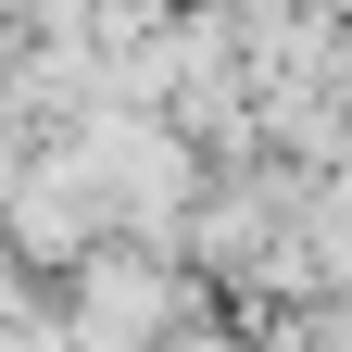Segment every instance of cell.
I'll return each instance as SVG.
<instances>
[{"label":"cell","instance_id":"1","mask_svg":"<svg viewBox=\"0 0 352 352\" xmlns=\"http://www.w3.org/2000/svg\"><path fill=\"white\" fill-rule=\"evenodd\" d=\"M164 277H139V264H101L88 277V302H76V327H63V352H151L164 340Z\"/></svg>","mask_w":352,"mask_h":352}]
</instances>
